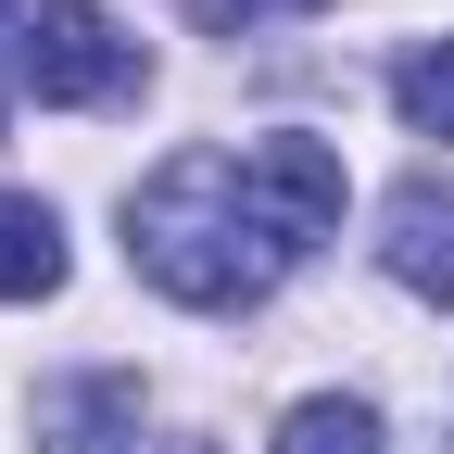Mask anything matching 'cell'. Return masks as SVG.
<instances>
[{"label": "cell", "instance_id": "obj_1", "mask_svg": "<svg viewBox=\"0 0 454 454\" xmlns=\"http://www.w3.org/2000/svg\"><path fill=\"white\" fill-rule=\"evenodd\" d=\"M340 202H354V177H340V152L303 139V127L240 139V152L202 139V152H177L127 202V265L164 303H190V316H240L340 227Z\"/></svg>", "mask_w": 454, "mask_h": 454}, {"label": "cell", "instance_id": "obj_2", "mask_svg": "<svg viewBox=\"0 0 454 454\" xmlns=\"http://www.w3.org/2000/svg\"><path fill=\"white\" fill-rule=\"evenodd\" d=\"M26 89L64 101V114H101V101L139 89V38L101 0H26Z\"/></svg>", "mask_w": 454, "mask_h": 454}, {"label": "cell", "instance_id": "obj_5", "mask_svg": "<svg viewBox=\"0 0 454 454\" xmlns=\"http://www.w3.org/2000/svg\"><path fill=\"white\" fill-rule=\"evenodd\" d=\"M64 291V227L38 190H0V303H51Z\"/></svg>", "mask_w": 454, "mask_h": 454}, {"label": "cell", "instance_id": "obj_10", "mask_svg": "<svg viewBox=\"0 0 454 454\" xmlns=\"http://www.w3.org/2000/svg\"><path fill=\"white\" fill-rule=\"evenodd\" d=\"M152 454H215V442H152Z\"/></svg>", "mask_w": 454, "mask_h": 454}, {"label": "cell", "instance_id": "obj_8", "mask_svg": "<svg viewBox=\"0 0 454 454\" xmlns=\"http://www.w3.org/2000/svg\"><path fill=\"white\" fill-rule=\"evenodd\" d=\"M278 13H316V0H190L202 38H253V26H278Z\"/></svg>", "mask_w": 454, "mask_h": 454}, {"label": "cell", "instance_id": "obj_3", "mask_svg": "<svg viewBox=\"0 0 454 454\" xmlns=\"http://www.w3.org/2000/svg\"><path fill=\"white\" fill-rule=\"evenodd\" d=\"M379 265L404 278V291L454 303V190L442 177H404V190L379 202Z\"/></svg>", "mask_w": 454, "mask_h": 454}, {"label": "cell", "instance_id": "obj_4", "mask_svg": "<svg viewBox=\"0 0 454 454\" xmlns=\"http://www.w3.org/2000/svg\"><path fill=\"white\" fill-rule=\"evenodd\" d=\"M127 442H139V379L127 366L38 391V454H127Z\"/></svg>", "mask_w": 454, "mask_h": 454}, {"label": "cell", "instance_id": "obj_9", "mask_svg": "<svg viewBox=\"0 0 454 454\" xmlns=\"http://www.w3.org/2000/svg\"><path fill=\"white\" fill-rule=\"evenodd\" d=\"M13 89H26V0H0V114H13Z\"/></svg>", "mask_w": 454, "mask_h": 454}, {"label": "cell", "instance_id": "obj_7", "mask_svg": "<svg viewBox=\"0 0 454 454\" xmlns=\"http://www.w3.org/2000/svg\"><path fill=\"white\" fill-rule=\"evenodd\" d=\"M391 101H404V127H417V139H454V38L404 51V64H391Z\"/></svg>", "mask_w": 454, "mask_h": 454}, {"label": "cell", "instance_id": "obj_6", "mask_svg": "<svg viewBox=\"0 0 454 454\" xmlns=\"http://www.w3.org/2000/svg\"><path fill=\"white\" fill-rule=\"evenodd\" d=\"M278 454H379V404H354V391H316V404L278 417Z\"/></svg>", "mask_w": 454, "mask_h": 454}]
</instances>
